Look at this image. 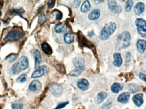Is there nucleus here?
Wrapping results in <instances>:
<instances>
[{
  "mask_svg": "<svg viewBox=\"0 0 146 109\" xmlns=\"http://www.w3.org/2000/svg\"><path fill=\"white\" fill-rule=\"evenodd\" d=\"M90 7L91 5L89 1H85L82 4L81 8V11L83 13L86 12L89 10L90 9Z\"/></svg>",
  "mask_w": 146,
  "mask_h": 109,
  "instance_id": "5701e85b",
  "label": "nucleus"
},
{
  "mask_svg": "<svg viewBox=\"0 0 146 109\" xmlns=\"http://www.w3.org/2000/svg\"><path fill=\"white\" fill-rule=\"evenodd\" d=\"M69 101H66V102H63V103H60L57 106V107L54 109H62V108H64V107H65L67 105H68L69 104Z\"/></svg>",
  "mask_w": 146,
  "mask_h": 109,
  "instance_id": "f704fd0d",
  "label": "nucleus"
},
{
  "mask_svg": "<svg viewBox=\"0 0 146 109\" xmlns=\"http://www.w3.org/2000/svg\"><path fill=\"white\" fill-rule=\"evenodd\" d=\"M42 49L44 53L47 55H51L53 53L52 49L51 46L46 42H44L41 45Z\"/></svg>",
  "mask_w": 146,
  "mask_h": 109,
  "instance_id": "a211bd4d",
  "label": "nucleus"
},
{
  "mask_svg": "<svg viewBox=\"0 0 146 109\" xmlns=\"http://www.w3.org/2000/svg\"><path fill=\"white\" fill-rule=\"evenodd\" d=\"M133 4V1H128L126 2L125 6V10L126 12H129L131 10Z\"/></svg>",
  "mask_w": 146,
  "mask_h": 109,
  "instance_id": "c85d7f7f",
  "label": "nucleus"
},
{
  "mask_svg": "<svg viewBox=\"0 0 146 109\" xmlns=\"http://www.w3.org/2000/svg\"><path fill=\"white\" fill-rule=\"evenodd\" d=\"M100 15V11L98 9H93L89 14L88 18L90 20L98 19Z\"/></svg>",
  "mask_w": 146,
  "mask_h": 109,
  "instance_id": "dca6fc26",
  "label": "nucleus"
},
{
  "mask_svg": "<svg viewBox=\"0 0 146 109\" xmlns=\"http://www.w3.org/2000/svg\"><path fill=\"white\" fill-rule=\"evenodd\" d=\"M78 41H79V44L81 46H84V47H87L90 48H92L94 47L93 44L91 42L88 41L85 37L82 35L80 34L78 35Z\"/></svg>",
  "mask_w": 146,
  "mask_h": 109,
  "instance_id": "0eeeda50",
  "label": "nucleus"
},
{
  "mask_svg": "<svg viewBox=\"0 0 146 109\" xmlns=\"http://www.w3.org/2000/svg\"><path fill=\"white\" fill-rule=\"evenodd\" d=\"M111 106V103H107V104H106L103 105L101 109H110Z\"/></svg>",
  "mask_w": 146,
  "mask_h": 109,
  "instance_id": "4c0bfd02",
  "label": "nucleus"
},
{
  "mask_svg": "<svg viewBox=\"0 0 146 109\" xmlns=\"http://www.w3.org/2000/svg\"><path fill=\"white\" fill-rule=\"evenodd\" d=\"M114 61L113 64L115 66L119 67L121 66L123 63V59L121 57V54L119 53H116L113 54Z\"/></svg>",
  "mask_w": 146,
  "mask_h": 109,
  "instance_id": "4468645a",
  "label": "nucleus"
},
{
  "mask_svg": "<svg viewBox=\"0 0 146 109\" xmlns=\"http://www.w3.org/2000/svg\"><path fill=\"white\" fill-rule=\"evenodd\" d=\"M81 2V1H75L74 2V3H73V7H74V8H76L78 7L79 5H80Z\"/></svg>",
  "mask_w": 146,
  "mask_h": 109,
  "instance_id": "ea45409f",
  "label": "nucleus"
},
{
  "mask_svg": "<svg viewBox=\"0 0 146 109\" xmlns=\"http://www.w3.org/2000/svg\"><path fill=\"white\" fill-rule=\"evenodd\" d=\"M123 89V86L118 83H113L111 87V90L112 91L113 93H117L120 90H122Z\"/></svg>",
  "mask_w": 146,
  "mask_h": 109,
  "instance_id": "4be33fe9",
  "label": "nucleus"
},
{
  "mask_svg": "<svg viewBox=\"0 0 146 109\" xmlns=\"http://www.w3.org/2000/svg\"><path fill=\"white\" fill-rule=\"evenodd\" d=\"M11 12L13 14H23L25 12L23 8H15L12 9Z\"/></svg>",
  "mask_w": 146,
  "mask_h": 109,
  "instance_id": "c756f323",
  "label": "nucleus"
},
{
  "mask_svg": "<svg viewBox=\"0 0 146 109\" xmlns=\"http://www.w3.org/2000/svg\"><path fill=\"white\" fill-rule=\"evenodd\" d=\"M34 57L35 60V68L37 69L42 60V56L40 53L38 49H36L34 52Z\"/></svg>",
  "mask_w": 146,
  "mask_h": 109,
  "instance_id": "f8f14e48",
  "label": "nucleus"
},
{
  "mask_svg": "<svg viewBox=\"0 0 146 109\" xmlns=\"http://www.w3.org/2000/svg\"><path fill=\"white\" fill-rule=\"evenodd\" d=\"M107 97V94L105 92H101L100 93L98 94L96 97V103L97 104H101L102 102H103L106 98Z\"/></svg>",
  "mask_w": 146,
  "mask_h": 109,
  "instance_id": "412c9836",
  "label": "nucleus"
},
{
  "mask_svg": "<svg viewBox=\"0 0 146 109\" xmlns=\"http://www.w3.org/2000/svg\"><path fill=\"white\" fill-rule=\"evenodd\" d=\"M1 72H0V74H1Z\"/></svg>",
  "mask_w": 146,
  "mask_h": 109,
  "instance_id": "c03bdc74",
  "label": "nucleus"
},
{
  "mask_svg": "<svg viewBox=\"0 0 146 109\" xmlns=\"http://www.w3.org/2000/svg\"><path fill=\"white\" fill-rule=\"evenodd\" d=\"M110 9L111 10L112 12L115 13H120L122 11L121 7L120 6H117V4L110 8Z\"/></svg>",
  "mask_w": 146,
  "mask_h": 109,
  "instance_id": "cd10ccee",
  "label": "nucleus"
},
{
  "mask_svg": "<svg viewBox=\"0 0 146 109\" xmlns=\"http://www.w3.org/2000/svg\"><path fill=\"white\" fill-rule=\"evenodd\" d=\"M24 33L20 29L15 28L8 32L4 38V41H17L23 38Z\"/></svg>",
  "mask_w": 146,
  "mask_h": 109,
  "instance_id": "20e7f679",
  "label": "nucleus"
},
{
  "mask_svg": "<svg viewBox=\"0 0 146 109\" xmlns=\"http://www.w3.org/2000/svg\"><path fill=\"white\" fill-rule=\"evenodd\" d=\"M135 24L137 27V31L139 35L143 38H146V22L142 18H138L135 21Z\"/></svg>",
  "mask_w": 146,
  "mask_h": 109,
  "instance_id": "39448f33",
  "label": "nucleus"
},
{
  "mask_svg": "<svg viewBox=\"0 0 146 109\" xmlns=\"http://www.w3.org/2000/svg\"><path fill=\"white\" fill-rule=\"evenodd\" d=\"M103 1H94V2H95L96 4H98V3H101L103 2Z\"/></svg>",
  "mask_w": 146,
  "mask_h": 109,
  "instance_id": "79ce46f5",
  "label": "nucleus"
},
{
  "mask_svg": "<svg viewBox=\"0 0 146 109\" xmlns=\"http://www.w3.org/2000/svg\"><path fill=\"white\" fill-rule=\"evenodd\" d=\"M41 89V83L38 80H36L32 81L29 86V89L32 92H39Z\"/></svg>",
  "mask_w": 146,
  "mask_h": 109,
  "instance_id": "6e6552de",
  "label": "nucleus"
},
{
  "mask_svg": "<svg viewBox=\"0 0 146 109\" xmlns=\"http://www.w3.org/2000/svg\"><path fill=\"white\" fill-rule=\"evenodd\" d=\"M74 40V35L70 32L66 33L64 36V41L68 44H70L73 42Z\"/></svg>",
  "mask_w": 146,
  "mask_h": 109,
  "instance_id": "aec40b11",
  "label": "nucleus"
},
{
  "mask_svg": "<svg viewBox=\"0 0 146 109\" xmlns=\"http://www.w3.org/2000/svg\"><path fill=\"white\" fill-rule=\"evenodd\" d=\"M85 69V66L76 67V69L72 71L70 73L71 76L76 77L79 76Z\"/></svg>",
  "mask_w": 146,
  "mask_h": 109,
  "instance_id": "f3484780",
  "label": "nucleus"
},
{
  "mask_svg": "<svg viewBox=\"0 0 146 109\" xmlns=\"http://www.w3.org/2000/svg\"><path fill=\"white\" fill-rule=\"evenodd\" d=\"M139 77L144 82H146V75L143 73H140L139 74Z\"/></svg>",
  "mask_w": 146,
  "mask_h": 109,
  "instance_id": "a19ab883",
  "label": "nucleus"
},
{
  "mask_svg": "<svg viewBox=\"0 0 146 109\" xmlns=\"http://www.w3.org/2000/svg\"><path fill=\"white\" fill-rule=\"evenodd\" d=\"M116 29V25L114 22H111L107 24L101 31L100 39L102 41H105L108 39L110 36L114 32Z\"/></svg>",
  "mask_w": 146,
  "mask_h": 109,
  "instance_id": "f03ea898",
  "label": "nucleus"
},
{
  "mask_svg": "<svg viewBox=\"0 0 146 109\" xmlns=\"http://www.w3.org/2000/svg\"><path fill=\"white\" fill-rule=\"evenodd\" d=\"M56 69L57 70L62 74H65L66 73V70L63 64H58L56 66Z\"/></svg>",
  "mask_w": 146,
  "mask_h": 109,
  "instance_id": "bb28decb",
  "label": "nucleus"
},
{
  "mask_svg": "<svg viewBox=\"0 0 146 109\" xmlns=\"http://www.w3.org/2000/svg\"><path fill=\"white\" fill-rule=\"evenodd\" d=\"M131 36L128 32H124L118 36L117 46L119 49L126 48L130 45Z\"/></svg>",
  "mask_w": 146,
  "mask_h": 109,
  "instance_id": "7ed1b4c3",
  "label": "nucleus"
},
{
  "mask_svg": "<svg viewBox=\"0 0 146 109\" xmlns=\"http://www.w3.org/2000/svg\"><path fill=\"white\" fill-rule=\"evenodd\" d=\"M77 85L79 89L83 91H85L88 89L89 83L86 79L82 78L78 81Z\"/></svg>",
  "mask_w": 146,
  "mask_h": 109,
  "instance_id": "9d476101",
  "label": "nucleus"
},
{
  "mask_svg": "<svg viewBox=\"0 0 146 109\" xmlns=\"http://www.w3.org/2000/svg\"><path fill=\"white\" fill-rule=\"evenodd\" d=\"M1 10H0V16H1Z\"/></svg>",
  "mask_w": 146,
  "mask_h": 109,
  "instance_id": "37998d69",
  "label": "nucleus"
},
{
  "mask_svg": "<svg viewBox=\"0 0 146 109\" xmlns=\"http://www.w3.org/2000/svg\"><path fill=\"white\" fill-rule=\"evenodd\" d=\"M108 4L109 8H111L115 5H117V3L114 1H108Z\"/></svg>",
  "mask_w": 146,
  "mask_h": 109,
  "instance_id": "e433bc0d",
  "label": "nucleus"
},
{
  "mask_svg": "<svg viewBox=\"0 0 146 109\" xmlns=\"http://www.w3.org/2000/svg\"><path fill=\"white\" fill-rule=\"evenodd\" d=\"M73 64L75 67L83 66L84 65V60L82 58H76L73 60Z\"/></svg>",
  "mask_w": 146,
  "mask_h": 109,
  "instance_id": "393cba45",
  "label": "nucleus"
},
{
  "mask_svg": "<svg viewBox=\"0 0 146 109\" xmlns=\"http://www.w3.org/2000/svg\"><path fill=\"white\" fill-rule=\"evenodd\" d=\"M55 1H49L48 2V5L50 8L52 9L55 6Z\"/></svg>",
  "mask_w": 146,
  "mask_h": 109,
  "instance_id": "58836bf2",
  "label": "nucleus"
},
{
  "mask_svg": "<svg viewBox=\"0 0 146 109\" xmlns=\"http://www.w3.org/2000/svg\"><path fill=\"white\" fill-rule=\"evenodd\" d=\"M129 98V93L128 92H124L119 95L118 97L117 100L119 103L125 104L128 102Z\"/></svg>",
  "mask_w": 146,
  "mask_h": 109,
  "instance_id": "9b49d317",
  "label": "nucleus"
},
{
  "mask_svg": "<svg viewBox=\"0 0 146 109\" xmlns=\"http://www.w3.org/2000/svg\"><path fill=\"white\" fill-rule=\"evenodd\" d=\"M144 10V4L142 2L137 3L134 7V12L136 15H140L143 12Z\"/></svg>",
  "mask_w": 146,
  "mask_h": 109,
  "instance_id": "ddd939ff",
  "label": "nucleus"
},
{
  "mask_svg": "<svg viewBox=\"0 0 146 109\" xmlns=\"http://www.w3.org/2000/svg\"><path fill=\"white\" fill-rule=\"evenodd\" d=\"M18 58V55L16 54L12 53L9 54L6 58L5 60H7L10 63H12L16 60Z\"/></svg>",
  "mask_w": 146,
  "mask_h": 109,
  "instance_id": "a878e982",
  "label": "nucleus"
},
{
  "mask_svg": "<svg viewBox=\"0 0 146 109\" xmlns=\"http://www.w3.org/2000/svg\"><path fill=\"white\" fill-rule=\"evenodd\" d=\"M46 16L44 14H42L41 15H40L38 19V21L40 24H42L46 21Z\"/></svg>",
  "mask_w": 146,
  "mask_h": 109,
  "instance_id": "72a5a7b5",
  "label": "nucleus"
},
{
  "mask_svg": "<svg viewBox=\"0 0 146 109\" xmlns=\"http://www.w3.org/2000/svg\"><path fill=\"white\" fill-rule=\"evenodd\" d=\"M65 30V25L63 23L58 24L54 28V30H55V32L57 33H62L64 32Z\"/></svg>",
  "mask_w": 146,
  "mask_h": 109,
  "instance_id": "b1692460",
  "label": "nucleus"
},
{
  "mask_svg": "<svg viewBox=\"0 0 146 109\" xmlns=\"http://www.w3.org/2000/svg\"><path fill=\"white\" fill-rule=\"evenodd\" d=\"M29 59L25 56H23L20 58L19 62L15 63L11 67V71L14 75L19 74L21 71L26 70L29 67Z\"/></svg>",
  "mask_w": 146,
  "mask_h": 109,
  "instance_id": "f257e3e1",
  "label": "nucleus"
},
{
  "mask_svg": "<svg viewBox=\"0 0 146 109\" xmlns=\"http://www.w3.org/2000/svg\"><path fill=\"white\" fill-rule=\"evenodd\" d=\"M137 50L141 53H142L146 49V41L144 40H139L137 43Z\"/></svg>",
  "mask_w": 146,
  "mask_h": 109,
  "instance_id": "6ab92c4d",
  "label": "nucleus"
},
{
  "mask_svg": "<svg viewBox=\"0 0 146 109\" xmlns=\"http://www.w3.org/2000/svg\"><path fill=\"white\" fill-rule=\"evenodd\" d=\"M129 89L131 93H136L138 91V88L136 85L134 84H130L129 86Z\"/></svg>",
  "mask_w": 146,
  "mask_h": 109,
  "instance_id": "7c9ffc66",
  "label": "nucleus"
},
{
  "mask_svg": "<svg viewBox=\"0 0 146 109\" xmlns=\"http://www.w3.org/2000/svg\"><path fill=\"white\" fill-rule=\"evenodd\" d=\"M50 90L52 93L56 97L60 96L63 92L62 87L57 84L52 85L50 87Z\"/></svg>",
  "mask_w": 146,
  "mask_h": 109,
  "instance_id": "1a4fd4ad",
  "label": "nucleus"
},
{
  "mask_svg": "<svg viewBox=\"0 0 146 109\" xmlns=\"http://www.w3.org/2000/svg\"><path fill=\"white\" fill-rule=\"evenodd\" d=\"M17 81L19 83L25 82L27 81V76L25 74H23L17 78Z\"/></svg>",
  "mask_w": 146,
  "mask_h": 109,
  "instance_id": "2f4dec72",
  "label": "nucleus"
},
{
  "mask_svg": "<svg viewBox=\"0 0 146 109\" xmlns=\"http://www.w3.org/2000/svg\"><path fill=\"white\" fill-rule=\"evenodd\" d=\"M143 95L142 94H137L134 95L133 97V100L134 103L137 106H140L143 103Z\"/></svg>",
  "mask_w": 146,
  "mask_h": 109,
  "instance_id": "2eb2a0df",
  "label": "nucleus"
},
{
  "mask_svg": "<svg viewBox=\"0 0 146 109\" xmlns=\"http://www.w3.org/2000/svg\"><path fill=\"white\" fill-rule=\"evenodd\" d=\"M47 71V67L46 66H39L31 75L32 78H36L41 77L46 73Z\"/></svg>",
  "mask_w": 146,
  "mask_h": 109,
  "instance_id": "423d86ee",
  "label": "nucleus"
},
{
  "mask_svg": "<svg viewBox=\"0 0 146 109\" xmlns=\"http://www.w3.org/2000/svg\"><path fill=\"white\" fill-rule=\"evenodd\" d=\"M13 109H23V105L21 104H13L12 106Z\"/></svg>",
  "mask_w": 146,
  "mask_h": 109,
  "instance_id": "c9c22d12",
  "label": "nucleus"
},
{
  "mask_svg": "<svg viewBox=\"0 0 146 109\" xmlns=\"http://www.w3.org/2000/svg\"><path fill=\"white\" fill-rule=\"evenodd\" d=\"M54 12L56 14L55 17H56V19L58 20H60L62 19V17H63V14H62L61 12L58 10H54Z\"/></svg>",
  "mask_w": 146,
  "mask_h": 109,
  "instance_id": "473e14b6",
  "label": "nucleus"
}]
</instances>
